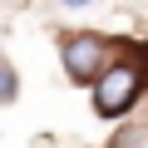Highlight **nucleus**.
<instances>
[{
  "label": "nucleus",
  "instance_id": "nucleus-2",
  "mask_svg": "<svg viewBox=\"0 0 148 148\" xmlns=\"http://www.w3.org/2000/svg\"><path fill=\"white\" fill-rule=\"evenodd\" d=\"M138 89H143V74L133 64H114V69H104L99 79H94V109L104 119H114V114H123L138 99Z\"/></svg>",
  "mask_w": 148,
  "mask_h": 148
},
{
  "label": "nucleus",
  "instance_id": "nucleus-3",
  "mask_svg": "<svg viewBox=\"0 0 148 148\" xmlns=\"http://www.w3.org/2000/svg\"><path fill=\"white\" fill-rule=\"evenodd\" d=\"M5 99H15V69L0 59V104H5Z\"/></svg>",
  "mask_w": 148,
  "mask_h": 148
},
{
  "label": "nucleus",
  "instance_id": "nucleus-1",
  "mask_svg": "<svg viewBox=\"0 0 148 148\" xmlns=\"http://www.w3.org/2000/svg\"><path fill=\"white\" fill-rule=\"evenodd\" d=\"M59 54H64L69 79L94 84L99 74H104V64H109V40H104V35H94V30H79V35H64Z\"/></svg>",
  "mask_w": 148,
  "mask_h": 148
},
{
  "label": "nucleus",
  "instance_id": "nucleus-4",
  "mask_svg": "<svg viewBox=\"0 0 148 148\" xmlns=\"http://www.w3.org/2000/svg\"><path fill=\"white\" fill-rule=\"evenodd\" d=\"M59 5H89V0H59Z\"/></svg>",
  "mask_w": 148,
  "mask_h": 148
}]
</instances>
